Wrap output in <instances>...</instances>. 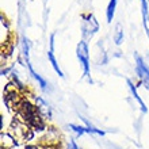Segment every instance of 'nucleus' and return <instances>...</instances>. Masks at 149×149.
Here are the masks:
<instances>
[{
	"label": "nucleus",
	"mask_w": 149,
	"mask_h": 149,
	"mask_svg": "<svg viewBox=\"0 0 149 149\" xmlns=\"http://www.w3.org/2000/svg\"><path fill=\"white\" fill-rule=\"evenodd\" d=\"M76 57L77 61L81 67L83 71V79L92 84V76H91V61H90V47H88V42L84 39H80V42L76 45Z\"/></svg>",
	"instance_id": "obj_1"
},
{
	"label": "nucleus",
	"mask_w": 149,
	"mask_h": 149,
	"mask_svg": "<svg viewBox=\"0 0 149 149\" xmlns=\"http://www.w3.org/2000/svg\"><path fill=\"white\" fill-rule=\"evenodd\" d=\"M80 19H81V39L88 42L99 31L100 26H99V22L96 19V16L92 12L81 14Z\"/></svg>",
	"instance_id": "obj_2"
},
{
	"label": "nucleus",
	"mask_w": 149,
	"mask_h": 149,
	"mask_svg": "<svg viewBox=\"0 0 149 149\" xmlns=\"http://www.w3.org/2000/svg\"><path fill=\"white\" fill-rule=\"evenodd\" d=\"M8 132L12 134V137L15 138L18 144L27 141L29 138H31V136H33V129L26 122L22 121V119L18 117L14 118V121H12Z\"/></svg>",
	"instance_id": "obj_3"
},
{
	"label": "nucleus",
	"mask_w": 149,
	"mask_h": 149,
	"mask_svg": "<svg viewBox=\"0 0 149 149\" xmlns=\"http://www.w3.org/2000/svg\"><path fill=\"white\" fill-rule=\"evenodd\" d=\"M134 72L142 86L149 91V63L145 61V57L134 52Z\"/></svg>",
	"instance_id": "obj_4"
},
{
	"label": "nucleus",
	"mask_w": 149,
	"mask_h": 149,
	"mask_svg": "<svg viewBox=\"0 0 149 149\" xmlns=\"http://www.w3.org/2000/svg\"><path fill=\"white\" fill-rule=\"evenodd\" d=\"M12 38H14V34H12V31H11L10 22H8L7 18L1 14V15H0V41H1V49L11 46Z\"/></svg>",
	"instance_id": "obj_5"
},
{
	"label": "nucleus",
	"mask_w": 149,
	"mask_h": 149,
	"mask_svg": "<svg viewBox=\"0 0 149 149\" xmlns=\"http://www.w3.org/2000/svg\"><path fill=\"white\" fill-rule=\"evenodd\" d=\"M31 100L36 104L37 110H38L39 115L45 119V121H49L53 118V109L50 107V104L47 103L46 99H43L42 96H37V95H33Z\"/></svg>",
	"instance_id": "obj_6"
},
{
	"label": "nucleus",
	"mask_w": 149,
	"mask_h": 149,
	"mask_svg": "<svg viewBox=\"0 0 149 149\" xmlns=\"http://www.w3.org/2000/svg\"><path fill=\"white\" fill-rule=\"evenodd\" d=\"M126 84H127V88H129V92H130V95H132V98L136 100V103L138 104V107H140L141 113L142 114H146V113H148V107H146V104L144 103V100H142L141 96H140V94H138L137 86L134 84V81L132 80V79H126Z\"/></svg>",
	"instance_id": "obj_7"
},
{
	"label": "nucleus",
	"mask_w": 149,
	"mask_h": 149,
	"mask_svg": "<svg viewBox=\"0 0 149 149\" xmlns=\"http://www.w3.org/2000/svg\"><path fill=\"white\" fill-rule=\"evenodd\" d=\"M26 69L29 71V74H30V76H31V77L37 81V84L39 86V88H41V90L45 91V92L50 91V87H49V83H47V80H46L45 77H43V76H41V74H39L38 72H37L36 69H34L33 64H30V65H29V67L26 68Z\"/></svg>",
	"instance_id": "obj_8"
},
{
	"label": "nucleus",
	"mask_w": 149,
	"mask_h": 149,
	"mask_svg": "<svg viewBox=\"0 0 149 149\" xmlns=\"http://www.w3.org/2000/svg\"><path fill=\"white\" fill-rule=\"evenodd\" d=\"M149 0H140L141 4V16H142V24L145 29V33L149 38V8H148Z\"/></svg>",
	"instance_id": "obj_9"
},
{
	"label": "nucleus",
	"mask_w": 149,
	"mask_h": 149,
	"mask_svg": "<svg viewBox=\"0 0 149 149\" xmlns=\"http://www.w3.org/2000/svg\"><path fill=\"white\" fill-rule=\"evenodd\" d=\"M77 114H79V117H80V119L83 121V123H84V126H87V127H88L90 134H95V136H99V137H104V134H106V132H104V130L98 129L96 126H94L90 121H88V118L84 117L81 113H77Z\"/></svg>",
	"instance_id": "obj_10"
},
{
	"label": "nucleus",
	"mask_w": 149,
	"mask_h": 149,
	"mask_svg": "<svg viewBox=\"0 0 149 149\" xmlns=\"http://www.w3.org/2000/svg\"><path fill=\"white\" fill-rule=\"evenodd\" d=\"M1 149H12L15 145H18V142L10 132H1Z\"/></svg>",
	"instance_id": "obj_11"
},
{
	"label": "nucleus",
	"mask_w": 149,
	"mask_h": 149,
	"mask_svg": "<svg viewBox=\"0 0 149 149\" xmlns=\"http://www.w3.org/2000/svg\"><path fill=\"white\" fill-rule=\"evenodd\" d=\"M47 61L50 63L53 71L58 74L60 77H64V76H65L64 72H63V69H61V67L58 65V61H57V58H56V54H54V52L53 50H47Z\"/></svg>",
	"instance_id": "obj_12"
},
{
	"label": "nucleus",
	"mask_w": 149,
	"mask_h": 149,
	"mask_svg": "<svg viewBox=\"0 0 149 149\" xmlns=\"http://www.w3.org/2000/svg\"><path fill=\"white\" fill-rule=\"evenodd\" d=\"M117 4L118 0H110L109 4L106 7V19L107 23H111L114 20V16H115V11H117Z\"/></svg>",
	"instance_id": "obj_13"
},
{
	"label": "nucleus",
	"mask_w": 149,
	"mask_h": 149,
	"mask_svg": "<svg viewBox=\"0 0 149 149\" xmlns=\"http://www.w3.org/2000/svg\"><path fill=\"white\" fill-rule=\"evenodd\" d=\"M68 127H69V130H71V132H73V133L76 134V137H80V136H84V134H90L88 127H87V126H84V125L69 123V125H68Z\"/></svg>",
	"instance_id": "obj_14"
},
{
	"label": "nucleus",
	"mask_w": 149,
	"mask_h": 149,
	"mask_svg": "<svg viewBox=\"0 0 149 149\" xmlns=\"http://www.w3.org/2000/svg\"><path fill=\"white\" fill-rule=\"evenodd\" d=\"M123 38H125V34H123V29H122V26L119 23H117V26H115V31H114L113 34V41L114 43L117 45V46H119L122 42H123Z\"/></svg>",
	"instance_id": "obj_15"
},
{
	"label": "nucleus",
	"mask_w": 149,
	"mask_h": 149,
	"mask_svg": "<svg viewBox=\"0 0 149 149\" xmlns=\"http://www.w3.org/2000/svg\"><path fill=\"white\" fill-rule=\"evenodd\" d=\"M60 149H80V148H79V145L76 144L74 138H68L67 141H65V144H64V146Z\"/></svg>",
	"instance_id": "obj_16"
},
{
	"label": "nucleus",
	"mask_w": 149,
	"mask_h": 149,
	"mask_svg": "<svg viewBox=\"0 0 149 149\" xmlns=\"http://www.w3.org/2000/svg\"><path fill=\"white\" fill-rule=\"evenodd\" d=\"M24 149H43V146L41 145V144H29V145H26V148Z\"/></svg>",
	"instance_id": "obj_17"
},
{
	"label": "nucleus",
	"mask_w": 149,
	"mask_h": 149,
	"mask_svg": "<svg viewBox=\"0 0 149 149\" xmlns=\"http://www.w3.org/2000/svg\"><path fill=\"white\" fill-rule=\"evenodd\" d=\"M104 145H106V148H107V149H121L118 145H115V144H111V142H106Z\"/></svg>",
	"instance_id": "obj_18"
}]
</instances>
